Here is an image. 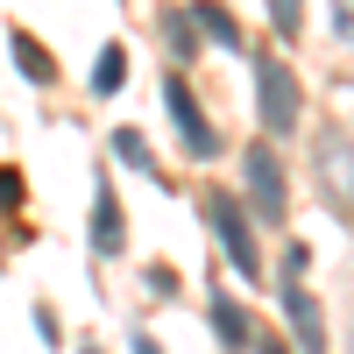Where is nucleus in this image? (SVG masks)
Here are the masks:
<instances>
[{"mask_svg": "<svg viewBox=\"0 0 354 354\" xmlns=\"http://www.w3.org/2000/svg\"><path fill=\"white\" fill-rule=\"evenodd\" d=\"M312 177H319V198H326V213L354 220V135L333 121V128H319L312 142Z\"/></svg>", "mask_w": 354, "mask_h": 354, "instance_id": "1", "label": "nucleus"}, {"mask_svg": "<svg viewBox=\"0 0 354 354\" xmlns=\"http://www.w3.org/2000/svg\"><path fill=\"white\" fill-rule=\"evenodd\" d=\"M255 106H262V135H290L298 128V71L283 64V57H255Z\"/></svg>", "mask_w": 354, "mask_h": 354, "instance_id": "2", "label": "nucleus"}, {"mask_svg": "<svg viewBox=\"0 0 354 354\" xmlns=\"http://www.w3.org/2000/svg\"><path fill=\"white\" fill-rule=\"evenodd\" d=\"M163 113H170V128H177V142H185L192 163H213V156H220V135H213V121L198 113V100H192L185 78H163Z\"/></svg>", "mask_w": 354, "mask_h": 354, "instance_id": "3", "label": "nucleus"}, {"mask_svg": "<svg viewBox=\"0 0 354 354\" xmlns=\"http://www.w3.org/2000/svg\"><path fill=\"white\" fill-rule=\"evenodd\" d=\"M205 220H213V234H220L227 262H234L241 277H255V270H262V255H255V241H248V213H241V198L213 192V198H205Z\"/></svg>", "mask_w": 354, "mask_h": 354, "instance_id": "4", "label": "nucleus"}, {"mask_svg": "<svg viewBox=\"0 0 354 354\" xmlns=\"http://www.w3.org/2000/svg\"><path fill=\"white\" fill-rule=\"evenodd\" d=\"M241 177H248V205L262 220H283V163H277V149L270 142H248V156H241Z\"/></svg>", "mask_w": 354, "mask_h": 354, "instance_id": "5", "label": "nucleus"}, {"mask_svg": "<svg viewBox=\"0 0 354 354\" xmlns=\"http://www.w3.org/2000/svg\"><path fill=\"white\" fill-rule=\"evenodd\" d=\"M283 319L298 326V347L305 354H326V319H319V298L305 283H283Z\"/></svg>", "mask_w": 354, "mask_h": 354, "instance_id": "6", "label": "nucleus"}, {"mask_svg": "<svg viewBox=\"0 0 354 354\" xmlns=\"http://www.w3.org/2000/svg\"><path fill=\"white\" fill-rule=\"evenodd\" d=\"M128 248V213H121V198H113V185L93 192V255H121Z\"/></svg>", "mask_w": 354, "mask_h": 354, "instance_id": "7", "label": "nucleus"}, {"mask_svg": "<svg viewBox=\"0 0 354 354\" xmlns=\"http://www.w3.org/2000/svg\"><path fill=\"white\" fill-rule=\"evenodd\" d=\"M8 50H15V64H21V78L28 85H57V57L28 36V28H8Z\"/></svg>", "mask_w": 354, "mask_h": 354, "instance_id": "8", "label": "nucleus"}, {"mask_svg": "<svg viewBox=\"0 0 354 354\" xmlns=\"http://www.w3.org/2000/svg\"><path fill=\"white\" fill-rule=\"evenodd\" d=\"M192 28H198V43H227V50H241V28H234V15L213 8V0H198V8H192Z\"/></svg>", "mask_w": 354, "mask_h": 354, "instance_id": "9", "label": "nucleus"}, {"mask_svg": "<svg viewBox=\"0 0 354 354\" xmlns=\"http://www.w3.org/2000/svg\"><path fill=\"white\" fill-rule=\"evenodd\" d=\"M85 85H93L100 100H113V93L128 85V50H121V43H106V50L93 57V78H85Z\"/></svg>", "mask_w": 354, "mask_h": 354, "instance_id": "10", "label": "nucleus"}, {"mask_svg": "<svg viewBox=\"0 0 354 354\" xmlns=\"http://www.w3.org/2000/svg\"><path fill=\"white\" fill-rule=\"evenodd\" d=\"M213 333H220L227 347H248V312L234 305V298H220V305H213Z\"/></svg>", "mask_w": 354, "mask_h": 354, "instance_id": "11", "label": "nucleus"}, {"mask_svg": "<svg viewBox=\"0 0 354 354\" xmlns=\"http://www.w3.org/2000/svg\"><path fill=\"white\" fill-rule=\"evenodd\" d=\"M113 156H121L128 170H156V156H149V142H142L135 128H113Z\"/></svg>", "mask_w": 354, "mask_h": 354, "instance_id": "12", "label": "nucleus"}, {"mask_svg": "<svg viewBox=\"0 0 354 354\" xmlns=\"http://www.w3.org/2000/svg\"><path fill=\"white\" fill-rule=\"evenodd\" d=\"M163 43H170V57H198V28H192V15H170V21H163Z\"/></svg>", "mask_w": 354, "mask_h": 354, "instance_id": "13", "label": "nucleus"}, {"mask_svg": "<svg viewBox=\"0 0 354 354\" xmlns=\"http://www.w3.org/2000/svg\"><path fill=\"white\" fill-rule=\"evenodd\" d=\"M270 15H277V36L290 43V36L305 28V0H270Z\"/></svg>", "mask_w": 354, "mask_h": 354, "instance_id": "14", "label": "nucleus"}, {"mask_svg": "<svg viewBox=\"0 0 354 354\" xmlns=\"http://www.w3.org/2000/svg\"><path fill=\"white\" fill-rule=\"evenodd\" d=\"M21 198H28V192H21V170L0 163V213H21Z\"/></svg>", "mask_w": 354, "mask_h": 354, "instance_id": "15", "label": "nucleus"}, {"mask_svg": "<svg viewBox=\"0 0 354 354\" xmlns=\"http://www.w3.org/2000/svg\"><path fill=\"white\" fill-rule=\"evenodd\" d=\"M326 8H333V36L354 50V0H326Z\"/></svg>", "mask_w": 354, "mask_h": 354, "instance_id": "16", "label": "nucleus"}, {"mask_svg": "<svg viewBox=\"0 0 354 354\" xmlns=\"http://www.w3.org/2000/svg\"><path fill=\"white\" fill-rule=\"evenodd\" d=\"M135 354H163V347H156V340H149V333H135Z\"/></svg>", "mask_w": 354, "mask_h": 354, "instance_id": "17", "label": "nucleus"}, {"mask_svg": "<svg viewBox=\"0 0 354 354\" xmlns=\"http://www.w3.org/2000/svg\"><path fill=\"white\" fill-rule=\"evenodd\" d=\"M262 354H290V347H283V340H262Z\"/></svg>", "mask_w": 354, "mask_h": 354, "instance_id": "18", "label": "nucleus"}, {"mask_svg": "<svg viewBox=\"0 0 354 354\" xmlns=\"http://www.w3.org/2000/svg\"><path fill=\"white\" fill-rule=\"evenodd\" d=\"M78 354H100V347H78Z\"/></svg>", "mask_w": 354, "mask_h": 354, "instance_id": "19", "label": "nucleus"}]
</instances>
